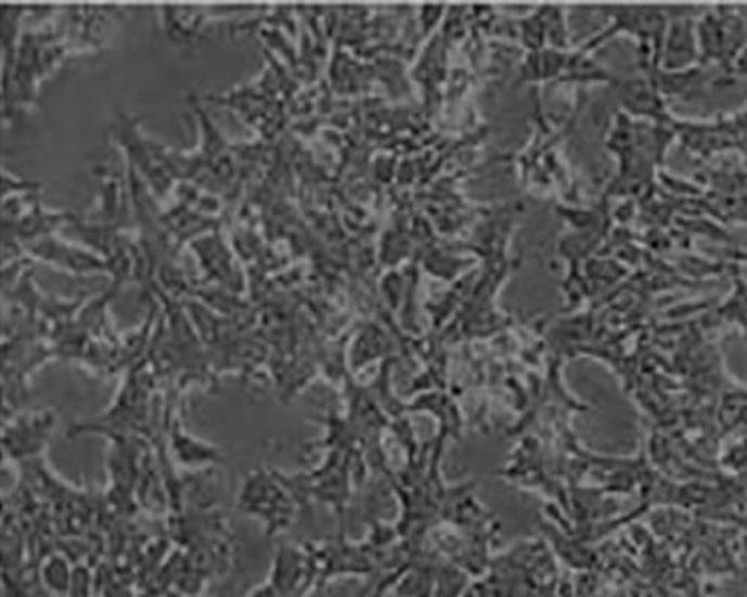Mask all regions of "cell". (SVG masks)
Listing matches in <instances>:
<instances>
[{"instance_id": "9c48e42d", "label": "cell", "mask_w": 747, "mask_h": 597, "mask_svg": "<svg viewBox=\"0 0 747 597\" xmlns=\"http://www.w3.org/2000/svg\"><path fill=\"white\" fill-rule=\"evenodd\" d=\"M250 597H282V593L276 590L274 585L268 583L262 585V587L256 588V592H253Z\"/></svg>"}, {"instance_id": "3957f363", "label": "cell", "mask_w": 747, "mask_h": 597, "mask_svg": "<svg viewBox=\"0 0 747 597\" xmlns=\"http://www.w3.org/2000/svg\"><path fill=\"white\" fill-rule=\"evenodd\" d=\"M55 426L53 411L34 413L18 418L3 437V446L14 457H29L47 445Z\"/></svg>"}, {"instance_id": "8992f818", "label": "cell", "mask_w": 747, "mask_h": 597, "mask_svg": "<svg viewBox=\"0 0 747 597\" xmlns=\"http://www.w3.org/2000/svg\"><path fill=\"white\" fill-rule=\"evenodd\" d=\"M173 450H176L178 460L183 465L199 466L217 460V453L212 446L184 434H176Z\"/></svg>"}, {"instance_id": "7a4b0ae2", "label": "cell", "mask_w": 747, "mask_h": 597, "mask_svg": "<svg viewBox=\"0 0 747 597\" xmlns=\"http://www.w3.org/2000/svg\"><path fill=\"white\" fill-rule=\"evenodd\" d=\"M701 53L697 35V18L685 13L674 14L668 22L664 35L659 69L668 73L691 69L699 66Z\"/></svg>"}, {"instance_id": "277c9868", "label": "cell", "mask_w": 747, "mask_h": 597, "mask_svg": "<svg viewBox=\"0 0 747 597\" xmlns=\"http://www.w3.org/2000/svg\"><path fill=\"white\" fill-rule=\"evenodd\" d=\"M27 250L31 255L49 260V262H54L57 267L69 269V271H110L108 260L99 259L98 256L78 250L73 245L62 243V241L55 238H49V236L30 243L27 245Z\"/></svg>"}, {"instance_id": "6da1fadb", "label": "cell", "mask_w": 747, "mask_h": 597, "mask_svg": "<svg viewBox=\"0 0 747 597\" xmlns=\"http://www.w3.org/2000/svg\"><path fill=\"white\" fill-rule=\"evenodd\" d=\"M241 511L260 518L268 533H276L291 523L294 506L282 481L267 470H255L240 490Z\"/></svg>"}, {"instance_id": "5b68a950", "label": "cell", "mask_w": 747, "mask_h": 597, "mask_svg": "<svg viewBox=\"0 0 747 597\" xmlns=\"http://www.w3.org/2000/svg\"><path fill=\"white\" fill-rule=\"evenodd\" d=\"M620 93H622L627 109L632 111L637 116L661 122L668 120L662 93L659 92L652 75L646 74L644 77L627 80L623 82Z\"/></svg>"}, {"instance_id": "ba28073f", "label": "cell", "mask_w": 747, "mask_h": 597, "mask_svg": "<svg viewBox=\"0 0 747 597\" xmlns=\"http://www.w3.org/2000/svg\"><path fill=\"white\" fill-rule=\"evenodd\" d=\"M731 73L747 77V46L738 53L737 57H735L733 67H731Z\"/></svg>"}, {"instance_id": "30bf717a", "label": "cell", "mask_w": 747, "mask_h": 597, "mask_svg": "<svg viewBox=\"0 0 747 597\" xmlns=\"http://www.w3.org/2000/svg\"><path fill=\"white\" fill-rule=\"evenodd\" d=\"M745 15H746V22H747V13H745Z\"/></svg>"}, {"instance_id": "52a82bcc", "label": "cell", "mask_w": 747, "mask_h": 597, "mask_svg": "<svg viewBox=\"0 0 747 597\" xmlns=\"http://www.w3.org/2000/svg\"><path fill=\"white\" fill-rule=\"evenodd\" d=\"M42 581L55 595H68L74 572L70 571L68 560L63 556H51L43 563Z\"/></svg>"}]
</instances>
